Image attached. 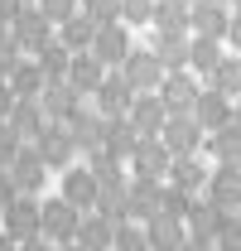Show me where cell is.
<instances>
[{
  "label": "cell",
  "mask_w": 241,
  "mask_h": 251,
  "mask_svg": "<svg viewBox=\"0 0 241 251\" xmlns=\"http://www.w3.org/2000/svg\"><path fill=\"white\" fill-rule=\"evenodd\" d=\"M222 58H227V53H222V44H217V39H188V73L212 77Z\"/></svg>",
  "instance_id": "27"
},
{
  "label": "cell",
  "mask_w": 241,
  "mask_h": 251,
  "mask_svg": "<svg viewBox=\"0 0 241 251\" xmlns=\"http://www.w3.org/2000/svg\"><path fill=\"white\" fill-rule=\"evenodd\" d=\"M125 121H130V130H135L140 140H159V130H164V121H169V111H164L159 92H150V97H135V101H130Z\"/></svg>",
  "instance_id": "10"
},
{
  "label": "cell",
  "mask_w": 241,
  "mask_h": 251,
  "mask_svg": "<svg viewBox=\"0 0 241 251\" xmlns=\"http://www.w3.org/2000/svg\"><path fill=\"white\" fill-rule=\"evenodd\" d=\"M24 58V53H20V44H15V34L5 29V25H0V77H10V73H15V63Z\"/></svg>",
  "instance_id": "36"
},
{
  "label": "cell",
  "mask_w": 241,
  "mask_h": 251,
  "mask_svg": "<svg viewBox=\"0 0 241 251\" xmlns=\"http://www.w3.org/2000/svg\"><path fill=\"white\" fill-rule=\"evenodd\" d=\"M10 34H15V44H20V53L24 58H34V53H44L48 44H53V25H48V15L39 10V5H24L20 15H15V25H10Z\"/></svg>",
  "instance_id": "1"
},
{
  "label": "cell",
  "mask_w": 241,
  "mask_h": 251,
  "mask_svg": "<svg viewBox=\"0 0 241 251\" xmlns=\"http://www.w3.org/2000/svg\"><path fill=\"white\" fill-rule=\"evenodd\" d=\"M193 121L203 126V135H217L222 126H232V101L222 92H212V87H203L198 101H193Z\"/></svg>",
  "instance_id": "15"
},
{
  "label": "cell",
  "mask_w": 241,
  "mask_h": 251,
  "mask_svg": "<svg viewBox=\"0 0 241 251\" xmlns=\"http://www.w3.org/2000/svg\"><path fill=\"white\" fill-rule=\"evenodd\" d=\"M212 5H227V0H212Z\"/></svg>",
  "instance_id": "51"
},
{
  "label": "cell",
  "mask_w": 241,
  "mask_h": 251,
  "mask_svg": "<svg viewBox=\"0 0 241 251\" xmlns=\"http://www.w3.org/2000/svg\"><path fill=\"white\" fill-rule=\"evenodd\" d=\"M227 44L241 53V15H232V25H227Z\"/></svg>",
  "instance_id": "43"
},
{
  "label": "cell",
  "mask_w": 241,
  "mask_h": 251,
  "mask_svg": "<svg viewBox=\"0 0 241 251\" xmlns=\"http://www.w3.org/2000/svg\"><path fill=\"white\" fill-rule=\"evenodd\" d=\"M130 49H135V44H130L125 25H101V29L92 34V49H87V53L101 63L106 73H120V63L130 58Z\"/></svg>",
  "instance_id": "4"
},
{
  "label": "cell",
  "mask_w": 241,
  "mask_h": 251,
  "mask_svg": "<svg viewBox=\"0 0 241 251\" xmlns=\"http://www.w3.org/2000/svg\"><path fill=\"white\" fill-rule=\"evenodd\" d=\"M10 106H15V92H10V82H5V77H0V121H5V116H10Z\"/></svg>",
  "instance_id": "42"
},
{
  "label": "cell",
  "mask_w": 241,
  "mask_h": 251,
  "mask_svg": "<svg viewBox=\"0 0 241 251\" xmlns=\"http://www.w3.org/2000/svg\"><path fill=\"white\" fill-rule=\"evenodd\" d=\"M227 10H232V15H241V0H227Z\"/></svg>",
  "instance_id": "48"
},
{
  "label": "cell",
  "mask_w": 241,
  "mask_h": 251,
  "mask_svg": "<svg viewBox=\"0 0 241 251\" xmlns=\"http://www.w3.org/2000/svg\"><path fill=\"white\" fill-rule=\"evenodd\" d=\"M111 251H150V242H145V227H140V222H120L116 237H111Z\"/></svg>",
  "instance_id": "35"
},
{
  "label": "cell",
  "mask_w": 241,
  "mask_h": 251,
  "mask_svg": "<svg viewBox=\"0 0 241 251\" xmlns=\"http://www.w3.org/2000/svg\"><path fill=\"white\" fill-rule=\"evenodd\" d=\"M101 77H106V68L92 58V53H72V63H68V87L82 97V101H92V92L101 87Z\"/></svg>",
  "instance_id": "20"
},
{
  "label": "cell",
  "mask_w": 241,
  "mask_h": 251,
  "mask_svg": "<svg viewBox=\"0 0 241 251\" xmlns=\"http://www.w3.org/2000/svg\"><path fill=\"white\" fill-rule=\"evenodd\" d=\"M5 82H10V92H15V101H39V92L48 87L34 58H20V63H15V73H10Z\"/></svg>",
  "instance_id": "22"
},
{
  "label": "cell",
  "mask_w": 241,
  "mask_h": 251,
  "mask_svg": "<svg viewBox=\"0 0 241 251\" xmlns=\"http://www.w3.org/2000/svg\"><path fill=\"white\" fill-rule=\"evenodd\" d=\"M208 87H212V92H222L227 101H237V97H241V58L227 53V58L217 63V73L208 77Z\"/></svg>",
  "instance_id": "33"
},
{
  "label": "cell",
  "mask_w": 241,
  "mask_h": 251,
  "mask_svg": "<svg viewBox=\"0 0 241 251\" xmlns=\"http://www.w3.org/2000/svg\"><path fill=\"white\" fill-rule=\"evenodd\" d=\"M227 25H232V10L227 5H212V0H193L188 5V29L193 39H227Z\"/></svg>",
  "instance_id": "8"
},
{
  "label": "cell",
  "mask_w": 241,
  "mask_h": 251,
  "mask_svg": "<svg viewBox=\"0 0 241 251\" xmlns=\"http://www.w3.org/2000/svg\"><path fill=\"white\" fill-rule=\"evenodd\" d=\"M0 232L20 247V242H29V237H39V198H15L5 213H0Z\"/></svg>",
  "instance_id": "6"
},
{
  "label": "cell",
  "mask_w": 241,
  "mask_h": 251,
  "mask_svg": "<svg viewBox=\"0 0 241 251\" xmlns=\"http://www.w3.org/2000/svg\"><path fill=\"white\" fill-rule=\"evenodd\" d=\"M5 126H10V130H15L24 145H29V140H34V135H39V130H44L48 121H44L39 101H15V106H10V116H5Z\"/></svg>",
  "instance_id": "26"
},
{
  "label": "cell",
  "mask_w": 241,
  "mask_h": 251,
  "mask_svg": "<svg viewBox=\"0 0 241 251\" xmlns=\"http://www.w3.org/2000/svg\"><path fill=\"white\" fill-rule=\"evenodd\" d=\"M0 251H20V247H15V242H10V237H5V232H0Z\"/></svg>",
  "instance_id": "46"
},
{
  "label": "cell",
  "mask_w": 241,
  "mask_h": 251,
  "mask_svg": "<svg viewBox=\"0 0 241 251\" xmlns=\"http://www.w3.org/2000/svg\"><path fill=\"white\" fill-rule=\"evenodd\" d=\"M58 251H82V247H77V242H68V247H58Z\"/></svg>",
  "instance_id": "49"
},
{
  "label": "cell",
  "mask_w": 241,
  "mask_h": 251,
  "mask_svg": "<svg viewBox=\"0 0 241 251\" xmlns=\"http://www.w3.org/2000/svg\"><path fill=\"white\" fill-rule=\"evenodd\" d=\"M63 130H68V140H72V150H82V155H92V150H101V130H106V121L92 111L87 101L63 121Z\"/></svg>",
  "instance_id": "11"
},
{
  "label": "cell",
  "mask_w": 241,
  "mask_h": 251,
  "mask_svg": "<svg viewBox=\"0 0 241 251\" xmlns=\"http://www.w3.org/2000/svg\"><path fill=\"white\" fill-rule=\"evenodd\" d=\"M159 145L169 150V155H198V145H203V126L193 121V116H169L164 130H159Z\"/></svg>",
  "instance_id": "12"
},
{
  "label": "cell",
  "mask_w": 241,
  "mask_h": 251,
  "mask_svg": "<svg viewBox=\"0 0 241 251\" xmlns=\"http://www.w3.org/2000/svg\"><path fill=\"white\" fill-rule=\"evenodd\" d=\"M10 179H15V193H24V198H39V188L48 179V169H44V159L34 155V145H24L15 164H10Z\"/></svg>",
  "instance_id": "16"
},
{
  "label": "cell",
  "mask_w": 241,
  "mask_h": 251,
  "mask_svg": "<svg viewBox=\"0 0 241 251\" xmlns=\"http://www.w3.org/2000/svg\"><path fill=\"white\" fill-rule=\"evenodd\" d=\"M39 10H44V15H48V25L58 29L63 20H72V15H77V0H39Z\"/></svg>",
  "instance_id": "39"
},
{
  "label": "cell",
  "mask_w": 241,
  "mask_h": 251,
  "mask_svg": "<svg viewBox=\"0 0 241 251\" xmlns=\"http://www.w3.org/2000/svg\"><path fill=\"white\" fill-rule=\"evenodd\" d=\"M183 222H174V218H164V213H154L150 222H145V242H150V251H179L183 247Z\"/></svg>",
  "instance_id": "24"
},
{
  "label": "cell",
  "mask_w": 241,
  "mask_h": 251,
  "mask_svg": "<svg viewBox=\"0 0 241 251\" xmlns=\"http://www.w3.org/2000/svg\"><path fill=\"white\" fill-rule=\"evenodd\" d=\"M20 150H24V140H20V135H15L10 126L0 121V169H10V164H15V155H20Z\"/></svg>",
  "instance_id": "38"
},
{
  "label": "cell",
  "mask_w": 241,
  "mask_h": 251,
  "mask_svg": "<svg viewBox=\"0 0 241 251\" xmlns=\"http://www.w3.org/2000/svg\"><path fill=\"white\" fill-rule=\"evenodd\" d=\"M188 5H193V0H188Z\"/></svg>",
  "instance_id": "52"
},
{
  "label": "cell",
  "mask_w": 241,
  "mask_h": 251,
  "mask_svg": "<svg viewBox=\"0 0 241 251\" xmlns=\"http://www.w3.org/2000/svg\"><path fill=\"white\" fill-rule=\"evenodd\" d=\"M29 145H34V155L44 159V169H63V174H68V164H72V140H68V130H63V126L48 121Z\"/></svg>",
  "instance_id": "9"
},
{
  "label": "cell",
  "mask_w": 241,
  "mask_h": 251,
  "mask_svg": "<svg viewBox=\"0 0 241 251\" xmlns=\"http://www.w3.org/2000/svg\"><path fill=\"white\" fill-rule=\"evenodd\" d=\"M120 77H125V87L135 97H150L164 82V63L154 58V49H130V58L120 63Z\"/></svg>",
  "instance_id": "2"
},
{
  "label": "cell",
  "mask_w": 241,
  "mask_h": 251,
  "mask_svg": "<svg viewBox=\"0 0 241 251\" xmlns=\"http://www.w3.org/2000/svg\"><path fill=\"white\" fill-rule=\"evenodd\" d=\"M150 25L159 34H188V0H154Z\"/></svg>",
  "instance_id": "28"
},
{
  "label": "cell",
  "mask_w": 241,
  "mask_h": 251,
  "mask_svg": "<svg viewBox=\"0 0 241 251\" xmlns=\"http://www.w3.org/2000/svg\"><path fill=\"white\" fill-rule=\"evenodd\" d=\"M232 121L241 126V97H237V101H232Z\"/></svg>",
  "instance_id": "47"
},
{
  "label": "cell",
  "mask_w": 241,
  "mask_h": 251,
  "mask_svg": "<svg viewBox=\"0 0 241 251\" xmlns=\"http://www.w3.org/2000/svg\"><path fill=\"white\" fill-rule=\"evenodd\" d=\"M154 0H120V25H150Z\"/></svg>",
  "instance_id": "37"
},
{
  "label": "cell",
  "mask_w": 241,
  "mask_h": 251,
  "mask_svg": "<svg viewBox=\"0 0 241 251\" xmlns=\"http://www.w3.org/2000/svg\"><path fill=\"white\" fill-rule=\"evenodd\" d=\"M125 198H130V222H145L159 213V198H164V184L159 179H130V188H125Z\"/></svg>",
  "instance_id": "19"
},
{
  "label": "cell",
  "mask_w": 241,
  "mask_h": 251,
  "mask_svg": "<svg viewBox=\"0 0 241 251\" xmlns=\"http://www.w3.org/2000/svg\"><path fill=\"white\" fill-rule=\"evenodd\" d=\"M203 198H208L217 213H237L241 208V169H212Z\"/></svg>",
  "instance_id": "13"
},
{
  "label": "cell",
  "mask_w": 241,
  "mask_h": 251,
  "mask_svg": "<svg viewBox=\"0 0 241 251\" xmlns=\"http://www.w3.org/2000/svg\"><path fill=\"white\" fill-rule=\"evenodd\" d=\"M68 208H77V213H92L96 208V179H92V169H68L63 174V193H58Z\"/></svg>",
  "instance_id": "17"
},
{
  "label": "cell",
  "mask_w": 241,
  "mask_h": 251,
  "mask_svg": "<svg viewBox=\"0 0 241 251\" xmlns=\"http://www.w3.org/2000/svg\"><path fill=\"white\" fill-rule=\"evenodd\" d=\"M15 198H20V193H15V179H10V169H0V213H5Z\"/></svg>",
  "instance_id": "40"
},
{
  "label": "cell",
  "mask_w": 241,
  "mask_h": 251,
  "mask_svg": "<svg viewBox=\"0 0 241 251\" xmlns=\"http://www.w3.org/2000/svg\"><path fill=\"white\" fill-rule=\"evenodd\" d=\"M208 174H212V169H203V164H198V155H179L174 164H169V184L183 188V193H193V198L208 188Z\"/></svg>",
  "instance_id": "23"
},
{
  "label": "cell",
  "mask_w": 241,
  "mask_h": 251,
  "mask_svg": "<svg viewBox=\"0 0 241 251\" xmlns=\"http://www.w3.org/2000/svg\"><path fill=\"white\" fill-rule=\"evenodd\" d=\"M179 251H217V247H212V242H203V237H183Z\"/></svg>",
  "instance_id": "44"
},
{
  "label": "cell",
  "mask_w": 241,
  "mask_h": 251,
  "mask_svg": "<svg viewBox=\"0 0 241 251\" xmlns=\"http://www.w3.org/2000/svg\"><path fill=\"white\" fill-rule=\"evenodd\" d=\"M34 63H39L44 82H68V63H72V53H68L58 39H53V44H48L44 53H34Z\"/></svg>",
  "instance_id": "32"
},
{
  "label": "cell",
  "mask_w": 241,
  "mask_h": 251,
  "mask_svg": "<svg viewBox=\"0 0 241 251\" xmlns=\"http://www.w3.org/2000/svg\"><path fill=\"white\" fill-rule=\"evenodd\" d=\"M20 251H58V247L44 242V237H29V242H20Z\"/></svg>",
  "instance_id": "45"
},
{
  "label": "cell",
  "mask_w": 241,
  "mask_h": 251,
  "mask_svg": "<svg viewBox=\"0 0 241 251\" xmlns=\"http://www.w3.org/2000/svg\"><path fill=\"white\" fill-rule=\"evenodd\" d=\"M111 237H116V222H106L101 213H82L72 242H77L82 251H111Z\"/></svg>",
  "instance_id": "21"
},
{
  "label": "cell",
  "mask_w": 241,
  "mask_h": 251,
  "mask_svg": "<svg viewBox=\"0 0 241 251\" xmlns=\"http://www.w3.org/2000/svg\"><path fill=\"white\" fill-rule=\"evenodd\" d=\"M135 145H140V135L130 130V121L120 116V121H106V130H101V150H111V155L125 164V159L135 155Z\"/></svg>",
  "instance_id": "29"
},
{
  "label": "cell",
  "mask_w": 241,
  "mask_h": 251,
  "mask_svg": "<svg viewBox=\"0 0 241 251\" xmlns=\"http://www.w3.org/2000/svg\"><path fill=\"white\" fill-rule=\"evenodd\" d=\"M130 101H135V92L125 87V77H120V73H106L101 87L92 92V111H96L101 121H120V116L130 111Z\"/></svg>",
  "instance_id": "5"
},
{
  "label": "cell",
  "mask_w": 241,
  "mask_h": 251,
  "mask_svg": "<svg viewBox=\"0 0 241 251\" xmlns=\"http://www.w3.org/2000/svg\"><path fill=\"white\" fill-rule=\"evenodd\" d=\"M212 140V155H217V164L222 169H241V126H222L217 135H208Z\"/></svg>",
  "instance_id": "31"
},
{
  "label": "cell",
  "mask_w": 241,
  "mask_h": 251,
  "mask_svg": "<svg viewBox=\"0 0 241 251\" xmlns=\"http://www.w3.org/2000/svg\"><path fill=\"white\" fill-rule=\"evenodd\" d=\"M154 58L164 63V73H188V34H159Z\"/></svg>",
  "instance_id": "30"
},
{
  "label": "cell",
  "mask_w": 241,
  "mask_h": 251,
  "mask_svg": "<svg viewBox=\"0 0 241 251\" xmlns=\"http://www.w3.org/2000/svg\"><path fill=\"white\" fill-rule=\"evenodd\" d=\"M198 92H203V87H198L193 73H164V82H159V101H164L169 116H193Z\"/></svg>",
  "instance_id": "7"
},
{
  "label": "cell",
  "mask_w": 241,
  "mask_h": 251,
  "mask_svg": "<svg viewBox=\"0 0 241 251\" xmlns=\"http://www.w3.org/2000/svg\"><path fill=\"white\" fill-rule=\"evenodd\" d=\"M232 218H237V222H241V208H237V213H232Z\"/></svg>",
  "instance_id": "50"
},
{
  "label": "cell",
  "mask_w": 241,
  "mask_h": 251,
  "mask_svg": "<svg viewBox=\"0 0 241 251\" xmlns=\"http://www.w3.org/2000/svg\"><path fill=\"white\" fill-rule=\"evenodd\" d=\"M77 222H82V213H77V208H68L63 198L39 203V237H44V242H53V247H68V242L77 237Z\"/></svg>",
  "instance_id": "3"
},
{
  "label": "cell",
  "mask_w": 241,
  "mask_h": 251,
  "mask_svg": "<svg viewBox=\"0 0 241 251\" xmlns=\"http://www.w3.org/2000/svg\"><path fill=\"white\" fill-rule=\"evenodd\" d=\"M77 10L87 15L92 25H120V0H77Z\"/></svg>",
  "instance_id": "34"
},
{
  "label": "cell",
  "mask_w": 241,
  "mask_h": 251,
  "mask_svg": "<svg viewBox=\"0 0 241 251\" xmlns=\"http://www.w3.org/2000/svg\"><path fill=\"white\" fill-rule=\"evenodd\" d=\"M24 5H29V0H0V25L10 29V25H15V15H20Z\"/></svg>",
  "instance_id": "41"
},
{
  "label": "cell",
  "mask_w": 241,
  "mask_h": 251,
  "mask_svg": "<svg viewBox=\"0 0 241 251\" xmlns=\"http://www.w3.org/2000/svg\"><path fill=\"white\" fill-rule=\"evenodd\" d=\"M77 106H82V97L72 92L68 82H48V87L39 92V111H44V121H53V126H63Z\"/></svg>",
  "instance_id": "18"
},
{
  "label": "cell",
  "mask_w": 241,
  "mask_h": 251,
  "mask_svg": "<svg viewBox=\"0 0 241 251\" xmlns=\"http://www.w3.org/2000/svg\"><path fill=\"white\" fill-rule=\"evenodd\" d=\"M169 164H174V155H169L159 140H140L135 155H130V169H135L130 179H159V184H164V179H169Z\"/></svg>",
  "instance_id": "14"
},
{
  "label": "cell",
  "mask_w": 241,
  "mask_h": 251,
  "mask_svg": "<svg viewBox=\"0 0 241 251\" xmlns=\"http://www.w3.org/2000/svg\"><path fill=\"white\" fill-rule=\"evenodd\" d=\"M92 34H96V25H92L87 15L77 10L72 20H63L58 29H53V39H58V44L68 49V53H87V49H92Z\"/></svg>",
  "instance_id": "25"
}]
</instances>
